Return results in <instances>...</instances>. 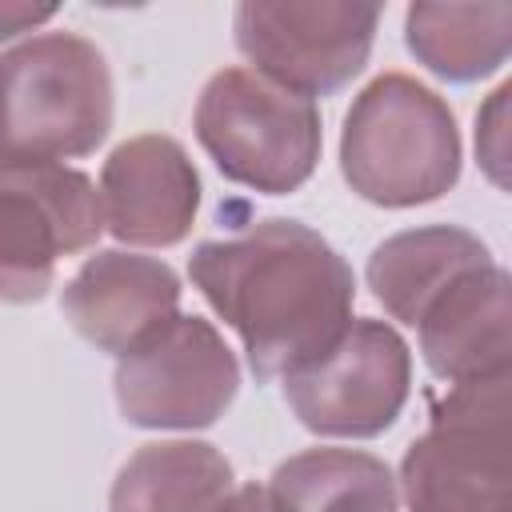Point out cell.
<instances>
[{"label":"cell","mask_w":512,"mask_h":512,"mask_svg":"<svg viewBox=\"0 0 512 512\" xmlns=\"http://www.w3.org/2000/svg\"><path fill=\"white\" fill-rule=\"evenodd\" d=\"M188 276L240 336L260 384L316 360L352 324V264L316 228L288 216H264L228 240L196 244Z\"/></svg>","instance_id":"6da1fadb"},{"label":"cell","mask_w":512,"mask_h":512,"mask_svg":"<svg viewBox=\"0 0 512 512\" xmlns=\"http://www.w3.org/2000/svg\"><path fill=\"white\" fill-rule=\"evenodd\" d=\"M116 116L104 52L76 32H36L0 52V164L92 156Z\"/></svg>","instance_id":"7a4b0ae2"},{"label":"cell","mask_w":512,"mask_h":512,"mask_svg":"<svg viewBox=\"0 0 512 512\" xmlns=\"http://www.w3.org/2000/svg\"><path fill=\"white\" fill-rule=\"evenodd\" d=\"M460 128L448 100L408 72H384L352 96L340 132L348 188L380 208H416L460 180Z\"/></svg>","instance_id":"3957f363"},{"label":"cell","mask_w":512,"mask_h":512,"mask_svg":"<svg viewBox=\"0 0 512 512\" xmlns=\"http://www.w3.org/2000/svg\"><path fill=\"white\" fill-rule=\"evenodd\" d=\"M192 128L224 180L264 196L304 188L324 148L316 100L252 68H220L196 96Z\"/></svg>","instance_id":"277c9868"},{"label":"cell","mask_w":512,"mask_h":512,"mask_svg":"<svg viewBox=\"0 0 512 512\" xmlns=\"http://www.w3.org/2000/svg\"><path fill=\"white\" fill-rule=\"evenodd\" d=\"M428 416V432L400 460L408 512H512L508 372L448 384Z\"/></svg>","instance_id":"5b68a950"},{"label":"cell","mask_w":512,"mask_h":512,"mask_svg":"<svg viewBox=\"0 0 512 512\" xmlns=\"http://www.w3.org/2000/svg\"><path fill=\"white\" fill-rule=\"evenodd\" d=\"M112 388L132 428L196 432L232 408L240 364L212 320L176 312L116 356Z\"/></svg>","instance_id":"8992f818"},{"label":"cell","mask_w":512,"mask_h":512,"mask_svg":"<svg viewBox=\"0 0 512 512\" xmlns=\"http://www.w3.org/2000/svg\"><path fill=\"white\" fill-rule=\"evenodd\" d=\"M380 4L352 0H244L232 12L252 72L308 100L352 84L376 44Z\"/></svg>","instance_id":"52a82bcc"},{"label":"cell","mask_w":512,"mask_h":512,"mask_svg":"<svg viewBox=\"0 0 512 512\" xmlns=\"http://www.w3.org/2000/svg\"><path fill=\"white\" fill-rule=\"evenodd\" d=\"M412 392V348L372 316L352 320L316 360L284 376L292 416L332 440H372L388 432Z\"/></svg>","instance_id":"ba28073f"},{"label":"cell","mask_w":512,"mask_h":512,"mask_svg":"<svg viewBox=\"0 0 512 512\" xmlns=\"http://www.w3.org/2000/svg\"><path fill=\"white\" fill-rule=\"evenodd\" d=\"M100 192L80 168L0 164V300L36 304L64 256L96 248Z\"/></svg>","instance_id":"9c48e42d"},{"label":"cell","mask_w":512,"mask_h":512,"mask_svg":"<svg viewBox=\"0 0 512 512\" xmlns=\"http://www.w3.org/2000/svg\"><path fill=\"white\" fill-rule=\"evenodd\" d=\"M104 228L132 248L180 244L200 212V172L184 144L160 132L116 144L100 168Z\"/></svg>","instance_id":"30bf717a"},{"label":"cell","mask_w":512,"mask_h":512,"mask_svg":"<svg viewBox=\"0 0 512 512\" xmlns=\"http://www.w3.org/2000/svg\"><path fill=\"white\" fill-rule=\"evenodd\" d=\"M60 308L68 324L108 356L128 352L180 308V276L140 252L100 248L64 284Z\"/></svg>","instance_id":"8fae6325"},{"label":"cell","mask_w":512,"mask_h":512,"mask_svg":"<svg viewBox=\"0 0 512 512\" xmlns=\"http://www.w3.org/2000/svg\"><path fill=\"white\" fill-rule=\"evenodd\" d=\"M512 280L492 260L456 276L416 320L428 372L448 384L504 376L512 364Z\"/></svg>","instance_id":"7c38bea8"},{"label":"cell","mask_w":512,"mask_h":512,"mask_svg":"<svg viewBox=\"0 0 512 512\" xmlns=\"http://www.w3.org/2000/svg\"><path fill=\"white\" fill-rule=\"evenodd\" d=\"M492 264L488 244L460 224H424L380 240L368 256V288L384 312L416 328L420 312L464 272Z\"/></svg>","instance_id":"4fadbf2b"},{"label":"cell","mask_w":512,"mask_h":512,"mask_svg":"<svg viewBox=\"0 0 512 512\" xmlns=\"http://www.w3.org/2000/svg\"><path fill=\"white\" fill-rule=\"evenodd\" d=\"M232 480L228 456L208 440L140 444L112 480L108 512H216Z\"/></svg>","instance_id":"5bb4252c"},{"label":"cell","mask_w":512,"mask_h":512,"mask_svg":"<svg viewBox=\"0 0 512 512\" xmlns=\"http://www.w3.org/2000/svg\"><path fill=\"white\" fill-rule=\"evenodd\" d=\"M408 52L448 84H472L504 68L512 52L508 4H412L404 12Z\"/></svg>","instance_id":"9a60e30c"},{"label":"cell","mask_w":512,"mask_h":512,"mask_svg":"<svg viewBox=\"0 0 512 512\" xmlns=\"http://www.w3.org/2000/svg\"><path fill=\"white\" fill-rule=\"evenodd\" d=\"M268 492L280 512H400L392 468L360 448H304L276 464Z\"/></svg>","instance_id":"2e32d148"},{"label":"cell","mask_w":512,"mask_h":512,"mask_svg":"<svg viewBox=\"0 0 512 512\" xmlns=\"http://www.w3.org/2000/svg\"><path fill=\"white\" fill-rule=\"evenodd\" d=\"M508 96L512 84H500L476 112V160L496 188H508Z\"/></svg>","instance_id":"e0dca14e"},{"label":"cell","mask_w":512,"mask_h":512,"mask_svg":"<svg viewBox=\"0 0 512 512\" xmlns=\"http://www.w3.org/2000/svg\"><path fill=\"white\" fill-rule=\"evenodd\" d=\"M56 16L52 4H20V0H0V40H12L20 32H32Z\"/></svg>","instance_id":"ac0fdd59"},{"label":"cell","mask_w":512,"mask_h":512,"mask_svg":"<svg viewBox=\"0 0 512 512\" xmlns=\"http://www.w3.org/2000/svg\"><path fill=\"white\" fill-rule=\"evenodd\" d=\"M216 512H280V504L268 492V484H240L224 496V504Z\"/></svg>","instance_id":"d6986e66"}]
</instances>
